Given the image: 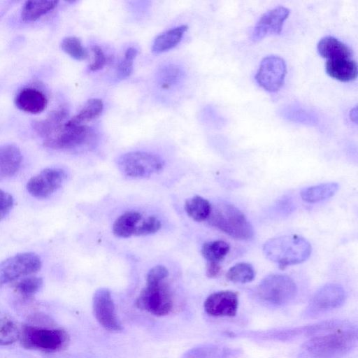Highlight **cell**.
<instances>
[{"mask_svg":"<svg viewBox=\"0 0 358 358\" xmlns=\"http://www.w3.org/2000/svg\"><path fill=\"white\" fill-rule=\"evenodd\" d=\"M346 294L342 286L336 283L327 284L313 295L307 308V315L315 316L341 306Z\"/></svg>","mask_w":358,"mask_h":358,"instance_id":"obj_12","label":"cell"},{"mask_svg":"<svg viewBox=\"0 0 358 358\" xmlns=\"http://www.w3.org/2000/svg\"><path fill=\"white\" fill-rule=\"evenodd\" d=\"M209 223L220 231L236 240H250L254 236L252 224L236 206L220 201L211 208Z\"/></svg>","mask_w":358,"mask_h":358,"instance_id":"obj_3","label":"cell"},{"mask_svg":"<svg viewBox=\"0 0 358 358\" xmlns=\"http://www.w3.org/2000/svg\"><path fill=\"white\" fill-rule=\"evenodd\" d=\"M297 292L294 280L283 274H272L264 278L256 289L257 298L264 303L282 306L292 300Z\"/></svg>","mask_w":358,"mask_h":358,"instance_id":"obj_6","label":"cell"},{"mask_svg":"<svg viewBox=\"0 0 358 358\" xmlns=\"http://www.w3.org/2000/svg\"><path fill=\"white\" fill-rule=\"evenodd\" d=\"M22 155L20 149L14 145L0 146V179L14 176L20 169Z\"/></svg>","mask_w":358,"mask_h":358,"instance_id":"obj_18","label":"cell"},{"mask_svg":"<svg viewBox=\"0 0 358 358\" xmlns=\"http://www.w3.org/2000/svg\"><path fill=\"white\" fill-rule=\"evenodd\" d=\"M64 52L76 60H84L88 57V52L80 40L75 36L64 38L61 43Z\"/></svg>","mask_w":358,"mask_h":358,"instance_id":"obj_32","label":"cell"},{"mask_svg":"<svg viewBox=\"0 0 358 358\" xmlns=\"http://www.w3.org/2000/svg\"><path fill=\"white\" fill-rule=\"evenodd\" d=\"M66 178V172L59 168H47L31 177L27 190L33 197L45 199L59 189Z\"/></svg>","mask_w":358,"mask_h":358,"instance_id":"obj_11","label":"cell"},{"mask_svg":"<svg viewBox=\"0 0 358 358\" xmlns=\"http://www.w3.org/2000/svg\"><path fill=\"white\" fill-rule=\"evenodd\" d=\"M318 53L324 58L334 59L352 57L351 49L345 43L333 36H326L317 43Z\"/></svg>","mask_w":358,"mask_h":358,"instance_id":"obj_19","label":"cell"},{"mask_svg":"<svg viewBox=\"0 0 358 358\" xmlns=\"http://www.w3.org/2000/svg\"><path fill=\"white\" fill-rule=\"evenodd\" d=\"M41 267V258L36 253L17 254L0 263V285L29 276L36 273Z\"/></svg>","mask_w":358,"mask_h":358,"instance_id":"obj_8","label":"cell"},{"mask_svg":"<svg viewBox=\"0 0 358 358\" xmlns=\"http://www.w3.org/2000/svg\"><path fill=\"white\" fill-rule=\"evenodd\" d=\"M13 206V196L8 192L0 189V220L10 213Z\"/></svg>","mask_w":358,"mask_h":358,"instance_id":"obj_39","label":"cell"},{"mask_svg":"<svg viewBox=\"0 0 358 358\" xmlns=\"http://www.w3.org/2000/svg\"><path fill=\"white\" fill-rule=\"evenodd\" d=\"M43 285V280L36 276L23 277L14 285L15 291L24 298L29 299L37 293Z\"/></svg>","mask_w":358,"mask_h":358,"instance_id":"obj_31","label":"cell"},{"mask_svg":"<svg viewBox=\"0 0 358 358\" xmlns=\"http://www.w3.org/2000/svg\"><path fill=\"white\" fill-rule=\"evenodd\" d=\"M238 352L235 349L220 345H206L192 350L186 358H234Z\"/></svg>","mask_w":358,"mask_h":358,"instance_id":"obj_27","label":"cell"},{"mask_svg":"<svg viewBox=\"0 0 358 358\" xmlns=\"http://www.w3.org/2000/svg\"><path fill=\"white\" fill-rule=\"evenodd\" d=\"M357 340L356 329L345 328L315 336L304 343L303 348L313 358H341L352 350Z\"/></svg>","mask_w":358,"mask_h":358,"instance_id":"obj_2","label":"cell"},{"mask_svg":"<svg viewBox=\"0 0 358 358\" xmlns=\"http://www.w3.org/2000/svg\"><path fill=\"white\" fill-rule=\"evenodd\" d=\"M169 275L167 268L162 265H157L149 270L146 276V285H157L163 282Z\"/></svg>","mask_w":358,"mask_h":358,"instance_id":"obj_37","label":"cell"},{"mask_svg":"<svg viewBox=\"0 0 358 358\" xmlns=\"http://www.w3.org/2000/svg\"><path fill=\"white\" fill-rule=\"evenodd\" d=\"M282 115L292 122L313 126L318 124L317 116L314 113L299 106H287L282 110Z\"/></svg>","mask_w":358,"mask_h":358,"instance_id":"obj_29","label":"cell"},{"mask_svg":"<svg viewBox=\"0 0 358 358\" xmlns=\"http://www.w3.org/2000/svg\"><path fill=\"white\" fill-rule=\"evenodd\" d=\"M137 55V50L134 47L127 49L124 58L119 63L117 66V76L120 78H125L130 76L132 72L133 63Z\"/></svg>","mask_w":358,"mask_h":358,"instance_id":"obj_35","label":"cell"},{"mask_svg":"<svg viewBox=\"0 0 358 358\" xmlns=\"http://www.w3.org/2000/svg\"><path fill=\"white\" fill-rule=\"evenodd\" d=\"M263 251L268 259L284 269L308 259L311 254V245L300 236L286 235L266 241Z\"/></svg>","mask_w":358,"mask_h":358,"instance_id":"obj_1","label":"cell"},{"mask_svg":"<svg viewBox=\"0 0 358 358\" xmlns=\"http://www.w3.org/2000/svg\"><path fill=\"white\" fill-rule=\"evenodd\" d=\"M187 29L186 25H180L158 35L152 43V51L159 54L173 48L180 42Z\"/></svg>","mask_w":358,"mask_h":358,"instance_id":"obj_20","label":"cell"},{"mask_svg":"<svg viewBox=\"0 0 358 358\" xmlns=\"http://www.w3.org/2000/svg\"><path fill=\"white\" fill-rule=\"evenodd\" d=\"M141 215L136 211H127L119 216L113 223V231L120 238H128L134 235Z\"/></svg>","mask_w":358,"mask_h":358,"instance_id":"obj_22","label":"cell"},{"mask_svg":"<svg viewBox=\"0 0 358 358\" xmlns=\"http://www.w3.org/2000/svg\"><path fill=\"white\" fill-rule=\"evenodd\" d=\"M287 73L285 60L277 55L264 57L255 76L257 83L266 92L274 93L282 87Z\"/></svg>","mask_w":358,"mask_h":358,"instance_id":"obj_9","label":"cell"},{"mask_svg":"<svg viewBox=\"0 0 358 358\" xmlns=\"http://www.w3.org/2000/svg\"><path fill=\"white\" fill-rule=\"evenodd\" d=\"M136 304L139 308L162 316L171 310L173 301L169 289L163 282L157 285H146L138 297Z\"/></svg>","mask_w":358,"mask_h":358,"instance_id":"obj_10","label":"cell"},{"mask_svg":"<svg viewBox=\"0 0 358 358\" xmlns=\"http://www.w3.org/2000/svg\"><path fill=\"white\" fill-rule=\"evenodd\" d=\"M92 303L94 316L103 328L112 331L122 329L110 290L106 288L97 289L93 296Z\"/></svg>","mask_w":358,"mask_h":358,"instance_id":"obj_13","label":"cell"},{"mask_svg":"<svg viewBox=\"0 0 358 358\" xmlns=\"http://www.w3.org/2000/svg\"><path fill=\"white\" fill-rule=\"evenodd\" d=\"M15 103L22 111L38 114L43 112L47 105L48 99L45 94L34 87H24L17 94Z\"/></svg>","mask_w":358,"mask_h":358,"instance_id":"obj_16","label":"cell"},{"mask_svg":"<svg viewBox=\"0 0 358 358\" xmlns=\"http://www.w3.org/2000/svg\"><path fill=\"white\" fill-rule=\"evenodd\" d=\"M212 206L200 196H194L185 201V210L187 215L196 222L207 220L210 214Z\"/></svg>","mask_w":358,"mask_h":358,"instance_id":"obj_26","label":"cell"},{"mask_svg":"<svg viewBox=\"0 0 358 358\" xmlns=\"http://www.w3.org/2000/svg\"><path fill=\"white\" fill-rule=\"evenodd\" d=\"M66 121L44 138L45 146L64 150L90 145L95 142V133L89 126L71 124Z\"/></svg>","mask_w":358,"mask_h":358,"instance_id":"obj_5","label":"cell"},{"mask_svg":"<svg viewBox=\"0 0 358 358\" xmlns=\"http://www.w3.org/2000/svg\"><path fill=\"white\" fill-rule=\"evenodd\" d=\"M289 12L286 7L278 6L264 13L254 27L251 41L257 43L267 36L279 35Z\"/></svg>","mask_w":358,"mask_h":358,"instance_id":"obj_14","label":"cell"},{"mask_svg":"<svg viewBox=\"0 0 358 358\" xmlns=\"http://www.w3.org/2000/svg\"><path fill=\"white\" fill-rule=\"evenodd\" d=\"M57 1H26L21 13L24 22H33L54 10Z\"/></svg>","mask_w":358,"mask_h":358,"instance_id":"obj_23","label":"cell"},{"mask_svg":"<svg viewBox=\"0 0 358 358\" xmlns=\"http://www.w3.org/2000/svg\"><path fill=\"white\" fill-rule=\"evenodd\" d=\"M117 164L120 171L127 176L144 178L159 172L164 166V161L157 155L135 151L120 156Z\"/></svg>","mask_w":358,"mask_h":358,"instance_id":"obj_7","label":"cell"},{"mask_svg":"<svg viewBox=\"0 0 358 358\" xmlns=\"http://www.w3.org/2000/svg\"><path fill=\"white\" fill-rule=\"evenodd\" d=\"M350 117L352 120V121L357 122V112L356 106L351 110V111L350 113Z\"/></svg>","mask_w":358,"mask_h":358,"instance_id":"obj_41","label":"cell"},{"mask_svg":"<svg viewBox=\"0 0 358 358\" xmlns=\"http://www.w3.org/2000/svg\"><path fill=\"white\" fill-rule=\"evenodd\" d=\"M181 69L177 66L169 64L163 67L159 73V83L164 89H168L176 84L182 78Z\"/></svg>","mask_w":358,"mask_h":358,"instance_id":"obj_34","label":"cell"},{"mask_svg":"<svg viewBox=\"0 0 358 358\" xmlns=\"http://www.w3.org/2000/svg\"><path fill=\"white\" fill-rule=\"evenodd\" d=\"M255 271L253 266L247 262H239L231 266L226 274L229 281L236 283H247L254 280Z\"/></svg>","mask_w":358,"mask_h":358,"instance_id":"obj_30","label":"cell"},{"mask_svg":"<svg viewBox=\"0 0 358 358\" xmlns=\"http://www.w3.org/2000/svg\"><path fill=\"white\" fill-rule=\"evenodd\" d=\"M92 51L94 54V60L89 66L90 71H94L101 69L107 62V58L102 49L99 45H93Z\"/></svg>","mask_w":358,"mask_h":358,"instance_id":"obj_38","label":"cell"},{"mask_svg":"<svg viewBox=\"0 0 358 358\" xmlns=\"http://www.w3.org/2000/svg\"><path fill=\"white\" fill-rule=\"evenodd\" d=\"M20 328L12 320L0 318V345H9L19 340Z\"/></svg>","mask_w":358,"mask_h":358,"instance_id":"obj_33","label":"cell"},{"mask_svg":"<svg viewBox=\"0 0 358 358\" xmlns=\"http://www.w3.org/2000/svg\"><path fill=\"white\" fill-rule=\"evenodd\" d=\"M325 70L330 77L344 83L351 82L357 76V65L352 57L328 59Z\"/></svg>","mask_w":358,"mask_h":358,"instance_id":"obj_17","label":"cell"},{"mask_svg":"<svg viewBox=\"0 0 358 358\" xmlns=\"http://www.w3.org/2000/svg\"><path fill=\"white\" fill-rule=\"evenodd\" d=\"M161 222L154 216H150L139 222L134 235L146 236L156 233L161 228Z\"/></svg>","mask_w":358,"mask_h":358,"instance_id":"obj_36","label":"cell"},{"mask_svg":"<svg viewBox=\"0 0 358 358\" xmlns=\"http://www.w3.org/2000/svg\"><path fill=\"white\" fill-rule=\"evenodd\" d=\"M221 267L218 264L208 263L206 266V275L209 278L216 277L220 272Z\"/></svg>","mask_w":358,"mask_h":358,"instance_id":"obj_40","label":"cell"},{"mask_svg":"<svg viewBox=\"0 0 358 358\" xmlns=\"http://www.w3.org/2000/svg\"><path fill=\"white\" fill-rule=\"evenodd\" d=\"M19 340L27 349L54 352L64 348L69 338L62 329L24 324L20 328Z\"/></svg>","mask_w":358,"mask_h":358,"instance_id":"obj_4","label":"cell"},{"mask_svg":"<svg viewBox=\"0 0 358 358\" xmlns=\"http://www.w3.org/2000/svg\"><path fill=\"white\" fill-rule=\"evenodd\" d=\"M230 250L229 245L221 240L212 241L203 243L201 254L208 263L218 264L224 259Z\"/></svg>","mask_w":358,"mask_h":358,"instance_id":"obj_28","label":"cell"},{"mask_svg":"<svg viewBox=\"0 0 358 358\" xmlns=\"http://www.w3.org/2000/svg\"><path fill=\"white\" fill-rule=\"evenodd\" d=\"M204 310L210 315L216 317H233L238 308L236 292L229 290L215 292L207 297Z\"/></svg>","mask_w":358,"mask_h":358,"instance_id":"obj_15","label":"cell"},{"mask_svg":"<svg viewBox=\"0 0 358 358\" xmlns=\"http://www.w3.org/2000/svg\"><path fill=\"white\" fill-rule=\"evenodd\" d=\"M68 117V110L64 107H60L49 114L45 120L34 123L36 131L45 138L57 127L64 123Z\"/></svg>","mask_w":358,"mask_h":358,"instance_id":"obj_25","label":"cell"},{"mask_svg":"<svg viewBox=\"0 0 358 358\" xmlns=\"http://www.w3.org/2000/svg\"><path fill=\"white\" fill-rule=\"evenodd\" d=\"M103 108L100 99L93 98L87 100L80 111L66 122L71 124H85L98 117Z\"/></svg>","mask_w":358,"mask_h":358,"instance_id":"obj_24","label":"cell"},{"mask_svg":"<svg viewBox=\"0 0 358 358\" xmlns=\"http://www.w3.org/2000/svg\"><path fill=\"white\" fill-rule=\"evenodd\" d=\"M338 189L339 185L337 182H325L304 188L300 195L308 203H317L331 197Z\"/></svg>","mask_w":358,"mask_h":358,"instance_id":"obj_21","label":"cell"}]
</instances>
